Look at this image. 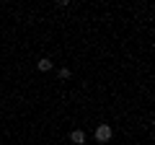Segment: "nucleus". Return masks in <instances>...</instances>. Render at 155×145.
Segmentation results:
<instances>
[{
  "label": "nucleus",
  "mask_w": 155,
  "mask_h": 145,
  "mask_svg": "<svg viewBox=\"0 0 155 145\" xmlns=\"http://www.w3.org/2000/svg\"><path fill=\"white\" fill-rule=\"evenodd\" d=\"M39 70H41V72H47V70H52V60H47V57H44V60H39Z\"/></svg>",
  "instance_id": "obj_3"
},
{
  "label": "nucleus",
  "mask_w": 155,
  "mask_h": 145,
  "mask_svg": "<svg viewBox=\"0 0 155 145\" xmlns=\"http://www.w3.org/2000/svg\"><path fill=\"white\" fill-rule=\"evenodd\" d=\"M60 78H62V80L70 78V70H67V67H62V70H60Z\"/></svg>",
  "instance_id": "obj_4"
},
{
  "label": "nucleus",
  "mask_w": 155,
  "mask_h": 145,
  "mask_svg": "<svg viewBox=\"0 0 155 145\" xmlns=\"http://www.w3.org/2000/svg\"><path fill=\"white\" fill-rule=\"evenodd\" d=\"M96 140H98V143H109L111 140V127L109 124H98V127H96Z\"/></svg>",
  "instance_id": "obj_1"
},
{
  "label": "nucleus",
  "mask_w": 155,
  "mask_h": 145,
  "mask_svg": "<svg viewBox=\"0 0 155 145\" xmlns=\"http://www.w3.org/2000/svg\"><path fill=\"white\" fill-rule=\"evenodd\" d=\"M70 140H72L75 145H83V143H85V132H83V130H72V132H70Z\"/></svg>",
  "instance_id": "obj_2"
}]
</instances>
